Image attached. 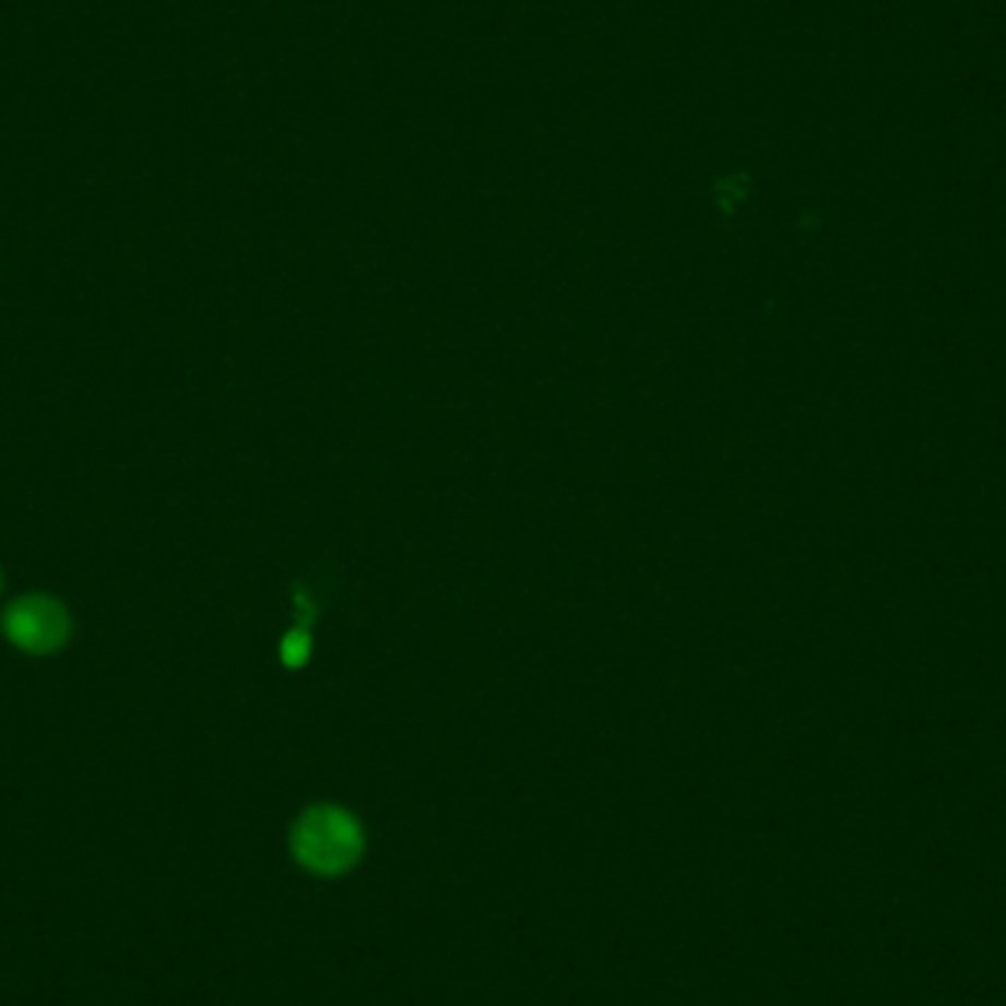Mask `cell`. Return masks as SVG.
Instances as JSON below:
<instances>
[{
	"label": "cell",
	"instance_id": "obj_2",
	"mask_svg": "<svg viewBox=\"0 0 1006 1006\" xmlns=\"http://www.w3.org/2000/svg\"><path fill=\"white\" fill-rule=\"evenodd\" d=\"M3 632L27 653H50L62 648L71 632L66 606L48 594H27L3 613Z\"/></svg>",
	"mask_w": 1006,
	"mask_h": 1006
},
{
	"label": "cell",
	"instance_id": "obj_1",
	"mask_svg": "<svg viewBox=\"0 0 1006 1006\" xmlns=\"http://www.w3.org/2000/svg\"><path fill=\"white\" fill-rule=\"evenodd\" d=\"M297 863L316 874H339L351 868L363 853V830L354 815L339 806H316L300 815L292 833Z\"/></svg>",
	"mask_w": 1006,
	"mask_h": 1006
}]
</instances>
